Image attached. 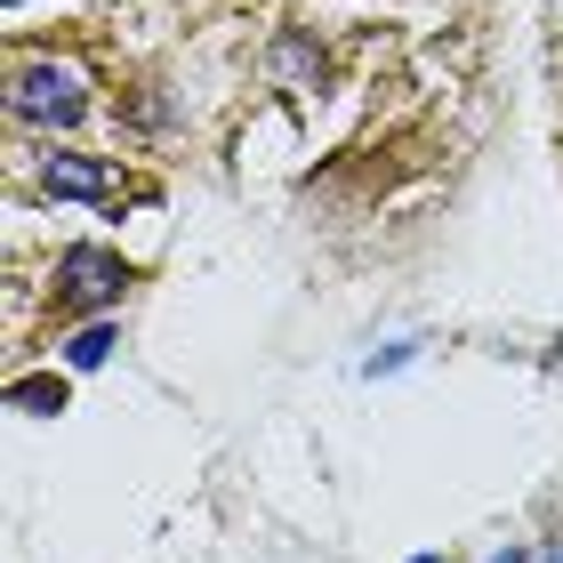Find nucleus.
<instances>
[{
  "label": "nucleus",
  "instance_id": "7ed1b4c3",
  "mask_svg": "<svg viewBox=\"0 0 563 563\" xmlns=\"http://www.w3.org/2000/svg\"><path fill=\"white\" fill-rule=\"evenodd\" d=\"M41 186H48V194H65V201H121V194H130L106 162H81V153H48Z\"/></svg>",
  "mask_w": 563,
  "mask_h": 563
},
{
  "label": "nucleus",
  "instance_id": "423d86ee",
  "mask_svg": "<svg viewBox=\"0 0 563 563\" xmlns=\"http://www.w3.org/2000/svg\"><path fill=\"white\" fill-rule=\"evenodd\" d=\"M499 563H540V555H516V548H507V555H499Z\"/></svg>",
  "mask_w": 563,
  "mask_h": 563
},
{
  "label": "nucleus",
  "instance_id": "20e7f679",
  "mask_svg": "<svg viewBox=\"0 0 563 563\" xmlns=\"http://www.w3.org/2000/svg\"><path fill=\"white\" fill-rule=\"evenodd\" d=\"M9 395L24 402V411H65V378H16Z\"/></svg>",
  "mask_w": 563,
  "mask_h": 563
},
{
  "label": "nucleus",
  "instance_id": "f03ea898",
  "mask_svg": "<svg viewBox=\"0 0 563 563\" xmlns=\"http://www.w3.org/2000/svg\"><path fill=\"white\" fill-rule=\"evenodd\" d=\"M57 282H65V290H57V314H73V306H113L121 290H130V266H121L113 258V250H65V258H57Z\"/></svg>",
  "mask_w": 563,
  "mask_h": 563
},
{
  "label": "nucleus",
  "instance_id": "0eeeda50",
  "mask_svg": "<svg viewBox=\"0 0 563 563\" xmlns=\"http://www.w3.org/2000/svg\"><path fill=\"white\" fill-rule=\"evenodd\" d=\"M548 563H563V548H555V555H548Z\"/></svg>",
  "mask_w": 563,
  "mask_h": 563
},
{
  "label": "nucleus",
  "instance_id": "f257e3e1",
  "mask_svg": "<svg viewBox=\"0 0 563 563\" xmlns=\"http://www.w3.org/2000/svg\"><path fill=\"white\" fill-rule=\"evenodd\" d=\"M9 113L16 121H81V81H73L65 65H16V81H9Z\"/></svg>",
  "mask_w": 563,
  "mask_h": 563
},
{
  "label": "nucleus",
  "instance_id": "6e6552de",
  "mask_svg": "<svg viewBox=\"0 0 563 563\" xmlns=\"http://www.w3.org/2000/svg\"><path fill=\"white\" fill-rule=\"evenodd\" d=\"M419 563H434V555H419Z\"/></svg>",
  "mask_w": 563,
  "mask_h": 563
},
{
  "label": "nucleus",
  "instance_id": "39448f33",
  "mask_svg": "<svg viewBox=\"0 0 563 563\" xmlns=\"http://www.w3.org/2000/svg\"><path fill=\"white\" fill-rule=\"evenodd\" d=\"M106 354H113V330H106V322H89L81 339H73V363H81V371H97Z\"/></svg>",
  "mask_w": 563,
  "mask_h": 563
}]
</instances>
